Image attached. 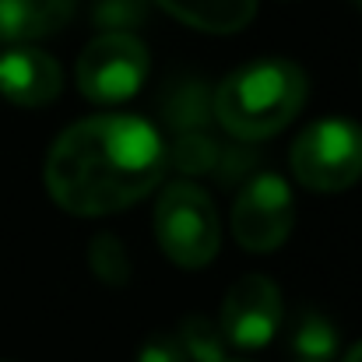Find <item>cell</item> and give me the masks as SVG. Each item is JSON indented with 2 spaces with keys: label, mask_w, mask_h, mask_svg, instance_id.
Wrapping results in <instances>:
<instances>
[{
  "label": "cell",
  "mask_w": 362,
  "mask_h": 362,
  "mask_svg": "<svg viewBox=\"0 0 362 362\" xmlns=\"http://www.w3.org/2000/svg\"><path fill=\"white\" fill-rule=\"evenodd\" d=\"M215 158H218V148H215L201 130H187V134H180L176 148L165 151V162H173V165L183 169V173H204V169H215Z\"/></svg>",
  "instance_id": "14"
},
{
  "label": "cell",
  "mask_w": 362,
  "mask_h": 362,
  "mask_svg": "<svg viewBox=\"0 0 362 362\" xmlns=\"http://www.w3.org/2000/svg\"><path fill=\"white\" fill-rule=\"evenodd\" d=\"M292 176L313 194H341L362 180V127L341 117L310 123L288 151Z\"/></svg>",
  "instance_id": "3"
},
{
  "label": "cell",
  "mask_w": 362,
  "mask_h": 362,
  "mask_svg": "<svg viewBox=\"0 0 362 362\" xmlns=\"http://www.w3.org/2000/svg\"><path fill=\"white\" fill-rule=\"evenodd\" d=\"M88 264H92V274L106 285H127L130 281V257L123 250V243L113 233H103L95 236L88 246Z\"/></svg>",
  "instance_id": "13"
},
{
  "label": "cell",
  "mask_w": 362,
  "mask_h": 362,
  "mask_svg": "<svg viewBox=\"0 0 362 362\" xmlns=\"http://www.w3.org/2000/svg\"><path fill=\"white\" fill-rule=\"evenodd\" d=\"M151 57L134 32H103L78 57V88L99 106H120L134 99L148 78Z\"/></svg>",
  "instance_id": "5"
},
{
  "label": "cell",
  "mask_w": 362,
  "mask_h": 362,
  "mask_svg": "<svg viewBox=\"0 0 362 362\" xmlns=\"http://www.w3.org/2000/svg\"><path fill=\"white\" fill-rule=\"evenodd\" d=\"M341 362H362V341H359V345H356V349H352V352H349V356H345Z\"/></svg>",
  "instance_id": "17"
},
{
  "label": "cell",
  "mask_w": 362,
  "mask_h": 362,
  "mask_svg": "<svg viewBox=\"0 0 362 362\" xmlns=\"http://www.w3.org/2000/svg\"><path fill=\"white\" fill-rule=\"evenodd\" d=\"M281 288L264 274H243L226 292L222 303V334L229 345L257 352L271 345V338L281 327Z\"/></svg>",
  "instance_id": "7"
},
{
  "label": "cell",
  "mask_w": 362,
  "mask_h": 362,
  "mask_svg": "<svg viewBox=\"0 0 362 362\" xmlns=\"http://www.w3.org/2000/svg\"><path fill=\"white\" fill-rule=\"evenodd\" d=\"M165 173V141L141 117L103 113L67 127L46 155L49 197L81 218L144 201Z\"/></svg>",
  "instance_id": "1"
},
{
  "label": "cell",
  "mask_w": 362,
  "mask_h": 362,
  "mask_svg": "<svg viewBox=\"0 0 362 362\" xmlns=\"http://www.w3.org/2000/svg\"><path fill=\"white\" fill-rule=\"evenodd\" d=\"M222 362H233V359H222Z\"/></svg>",
  "instance_id": "20"
},
{
  "label": "cell",
  "mask_w": 362,
  "mask_h": 362,
  "mask_svg": "<svg viewBox=\"0 0 362 362\" xmlns=\"http://www.w3.org/2000/svg\"><path fill=\"white\" fill-rule=\"evenodd\" d=\"M176 338L183 341L190 362H222L226 359V345H229V341H226L222 327H215L208 317H190V320H183V327H180Z\"/></svg>",
  "instance_id": "12"
},
{
  "label": "cell",
  "mask_w": 362,
  "mask_h": 362,
  "mask_svg": "<svg viewBox=\"0 0 362 362\" xmlns=\"http://www.w3.org/2000/svg\"><path fill=\"white\" fill-rule=\"evenodd\" d=\"M356 4H359V7H362V0H356Z\"/></svg>",
  "instance_id": "19"
},
{
  "label": "cell",
  "mask_w": 362,
  "mask_h": 362,
  "mask_svg": "<svg viewBox=\"0 0 362 362\" xmlns=\"http://www.w3.org/2000/svg\"><path fill=\"white\" fill-rule=\"evenodd\" d=\"M137 362H190V356H187V349L176 334H158L141 349Z\"/></svg>",
  "instance_id": "16"
},
{
  "label": "cell",
  "mask_w": 362,
  "mask_h": 362,
  "mask_svg": "<svg viewBox=\"0 0 362 362\" xmlns=\"http://www.w3.org/2000/svg\"><path fill=\"white\" fill-rule=\"evenodd\" d=\"M155 4L176 21L211 35H233L246 28L257 14V0H155Z\"/></svg>",
  "instance_id": "10"
},
{
  "label": "cell",
  "mask_w": 362,
  "mask_h": 362,
  "mask_svg": "<svg viewBox=\"0 0 362 362\" xmlns=\"http://www.w3.org/2000/svg\"><path fill=\"white\" fill-rule=\"evenodd\" d=\"M155 240L180 267H204L218 257V208L197 183H169L155 208Z\"/></svg>",
  "instance_id": "4"
},
{
  "label": "cell",
  "mask_w": 362,
  "mask_h": 362,
  "mask_svg": "<svg viewBox=\"0 0 362 362\" xmlns=\"http://www.w3.org/2000/svg\"><path fill=\"white\" fill-rule=\"evenodd\" d=\"M296 201L281 176H253L233 204V236L250 253H274L292 236Z\"/></svg>",
  "instance_id": "6"
},
{
  "label": "cell",
  "mask_w": 362,
  "mask_h": 362,
  "mask_svg": "<svg viewBox=\"0 0 362 362\" xmlns=\"http://www.w3.org/2000/svg\"><path fill=\"white\" fill-rule=\"evenodd\" d=\"M144 21V0H99L95 25L103 32H134Z\"/></svg>",
  "instance_id": "15"
},
{
  "label": "cell",
  "mask_w": 362,
  "mask_h": 362,
  "mask_svg": "<svg viewBox=\"0 0 362 362\" xmlns=\"http://www.w3.org/2000/svg\"><path fill=\"white\" fill-rule=\"evenodd\" d=\"M78 11V0H0V42H32L57 35Z\"/></svg>",
  "instance_id": "9"
},
{
  "label": "cell",
  "mask_w": 362,
  "mask_h": 362,
  "mask_svg": "<svg viewBox=\"0 0 362 362\" xmlns=\"http://www.w3.org/2000/svg\"><path fill=\"white\" fill-rule=\"evenodd\" d=\"M292 356L331 362L338 356V331H334V324L327 317H320V313H303L296 331H292Z\"/></svg>",
  "instance_id": "11"
},
{
  "label": "cell",
  "mask_w": 362,
  "mask_h": 362,
  "mask_svg": "<svg viewBox=\"0 0 362 362\" xmlns=\"http://www.w3.org/2000/svg\"><path fill=\"white\" fill-rule=\"evenodd\" d=\"M64 92L60 64L35 46H11L0 53V95L11 106L39 110Z\"/></svg>",
  "instance_id": "8"
},
{
  "label": "cell",
  "mask_w": 362,
  "mask_h": 362,
  "mask_svg": "<svg viewBox=\"0 0 362 362\" xmlns=\"http://www.w3.org/2000/svg\"><path fill=\"white\" fill-rule=\"evenodd\" d=\"M292 362H324V359H303V356H292Z\"/></svg>",
  "instance_id": "18"
},
{
  "label": "cell",
  "mask_w": 362,
  "mask_h": 362,
  "mask_svg": "<svg viewBox=\"0 0 362 362\" xmlns=\"http://www.w3.org/2000/svg\"><path fill=\"white\" fill-rule=\"evenodd\" d=\"M306 74L292 60H257L233 71L211 95V117L233 137L264 141L299 117Z\"/></svg>",
  "instance_id": "2"
}]
</instances>
